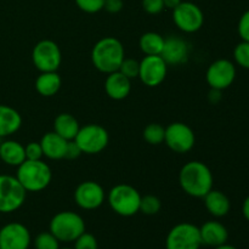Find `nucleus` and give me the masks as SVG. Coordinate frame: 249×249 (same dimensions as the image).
I'll return each mask as SVG.
<instances>
[{
    "instance_id": "1",
    "label": "nucleus",
    "mask_w": 249,
    "mask_h": 249,
    "mask_svg": "<svg viewBox=\"0 0 249 249\" xmlns=\"http://www.w3.org/2000/svg\"><path fill=\"white\" fill-rule=\"evenodd\" d=\"M213 173L208 165L199 160H191L181 168L179 184L184 192L195 198H203L213 189Z\"/></svg>"
},
{
    "instance_id": "2",
    "label": "nucleus",
    "mask_w": 249,
    "mask_h": 249,
    "mask_svg": "<svg viewBox=\"0 0 249 249\" xmlns=\"http://www.w3.org/2000/svg\"><path fill=\"white\" fill-rule=\"evenodd\" d=\"M125 58V51L121 41L114 36L100 39L91 50V61L97 71L109 74L119 70Z\"/></svg>"
},
{
    "instance_id": "3",
    "label": "nucleus",
    "mask_w": 249,
    "mask_h": 249,
    "mask_svg": "<svg viewBox=\"0 0 249 249\" xmlns=\"http://www.w3.org/2000/svg\"><path fill=\"white\" fill-rule=\"evenodd\" d=\"M16 178L27 192H39L50 185L53 173L50 167L41 160H26L17 167Z\"/></svg>"
},
{
    "instance_id": "4",
    "label": "nucleus",
    "mask_w": 249,
    "mask_h": 249,
    "mask_svg": "<svg viewBox=\"0 0 249 249\" xmlns=\"http://www.w3.org/2000/svg\"><path fill=\"white\" fill-rule=\"evenodd\" d=\"M107 199L112 211L121 216H133L140 212L141 195L130 185H116L108 192Z\"/></svg>"
},
{
    "instance_id": "5",
    "label": "nucleus",
    "mask_w": 249,
    "mask_h": 249,
    "mask_svg": "<svg viewBox=\"0 0 249 249\" xmlns=\"http://www.w3.org/2000/svg\"><path fill=\"white\" fill-rule=\"evenodd\" d=\"M50 232L60 242H74L85 232V221L74 212H60L51 219Z\"/></svg>"
},
{
    "instance_id": "6",
    "label": "nucleus",
    "mask_w": 249,
    "mask_h": 249,
    "mask_svg": "<svg viewBox=\"0 0 249 249\" xmlns=\"http://www.w3.org/2000/svg\"><path fill=\"white\" fill-rule=\"evenodd\" d=\"M27 191L16 177L0 175V213L9 214L23 206Z\"/></svg>"
},
{
    "instance_id": "7",
    "label": "nucleus",
    "mask_w": 249,
    "mask_h": 249,
    "mask_svg": "<svg viewBox=\"0 0 249 249\" xmlns=\"http://www.w3.org/2000/svg\"><path fill=\"white\" fill-rule=\"evenodd\" d=\"M32 61L40 73L57 72L62 61V53L55 41L45 39L36 43L33 48Z\"/></svg>"
},
{
    "instance_id": "8",
    "label": "nucleus",
    "mask_w": 249,
    "mask_h": 249,
    "mask_svg": "<svg viewBox=\"0 0 249 249\" xmlns=\"http://www.w3.org/2000/svg\"><path fill=\"white\" fill-rule=\"evenodd\" d=\"M74 141L83 153L96 155L107 147L109 141L108 131L99 124H88L79 129Z\"/></svg>"
},
{
    "instance_id": "9",
    "label": "nucleus",
    "mask_w": 249,
    "mask_h": 249,
    "mask_svg": "<svg viewBox=\"0 0 249 249\" xmlns=\"http://www.w3.org/2000/svg\"><path fill=\"white\" fill-rule=\"evenodd\" d=\"M201 246L199 228L190 223L173 226L165 240V249H199Z\"/></svg>"
},
{
    "instance_id": "10",
    "label": "nucleus",
    "mask_w": 249,
    "mask_h": 249,
    "mask_svg": "<svg viewBox=\"0 0 249 249\" xmlns=\"http://www.w3.org/2000/svg\"><path fill=\"white\" fill-rule=\"evenodd\" d=\"M173 21L180 31L195 33L204 23V14L201 7L191 1H181L173 10Z\"/></svg>"
},
{
    "instance_id": "11",
    "label": "nucleus",
    "mask_w": 249,
    "mask_h": 249,
    "mask_svg": "<svg viewBox=\"0 0 249 249\" xmlns=\"http://www.w3.org/2000/svg\"><path fill=\"white\" fill-rule=\"evenodd\" d=\"M164 142L168 147L177 153H186L195 146V133L187 124L175 122L165 128Z\"/></svg>"
},
{
    "instance_id": "12",
    "label": "nucleus",
    "mask_w": 249,
    "mask_h": 249,
    "mask_svg": "<svg viewBox=\"0 0 249 249\" xmlns=\"http://www.w3.org/2000/svg\"><path fill=\"white\" fill-rule=\"evenodd\" d=\"M236 66L230 60L220 58L209 65L206 73V80L211 89L221 91L232 85L236 79Z\"/></svg>"
},
{
    "instance_id": "13",
    "label": "nucleus",
    "mask_w": 249,
    "mask_h": 249,
    "mask_svg": "<svg viewBox=\"0 0 249 249\" xmlns=\"http://www.w3.org/2000/svg\"><path fill=\"white\" fill-rule=\"evenodd\" d=\"M167 72L168 65L160 55H148L140 61L139 78L146 87L155 88L162 84Z\"/></svg>"
},
{
    "instance_id": "14",
    "label": "nucleus",
    "mask_w": 249,
    "mask_h": 249,
    "mask_svg": "<svg viewBox=\"0 0 249 249\" xmlns=\"http://www.w3.org/2000/svg\"><path fill=\"white\" fill-rule=\"evenodd\" d=\"M32 237L21 223H9L0 229V249H28Z\"/></svg>"
},
{
    "instance_id": "15",
    "label": "nucleus",
    "mask_w": 249,
    "mask_h": 249,
    "mask_svg": "<svg viewBox=\"0 0 249 249\" xmlns=\"http://www.w3.org/2000/svg\"><path fill=\"white\" fill-rule=\"evenodd\" d=\"M105 191L99 182L84 181L74 191V201L84 211H94L105 202Z\"/></svg>"
},
{
    "instance_id": "16",
    "label": "nucleus",
    "mask_w": 249,
    "mask_h": 249,
    "mask_svg": "<svg viewBox=\"0 0 249 249\" xmlns=\"http://www.w3.org/2000/svg\"><path fill=\"white\" fill-rule=\"evenodd\" d=\"M189 53L190 48L186 40L179 38V36H172L165 38L164 46H163L160 56L167 65L178 66L187 62Z\"/></svg>"
},
{
    "instance_id": "17",
    "label": "nucleus",
    "mask_w": 249,
    "mask_h": 249,
    "mask_svg": "<svg viewBox=\"0 0 249 249\" xmlns=\"http://www.w3.org/2000/svg\"><path fill=\"white\" fill-rule=\"evenodd\" d=\"M199 235H201L202 245L213 248L226 243L229 238L228 229L223 224L215 220L206 221L199 228Z\"/></svg>"
},
{
    "instance_id": "18",
    "label": "nucleus",
    "mask_w": 249,
    "mask_h": 249,
    "mask_svg": "<svg viewBox=\"0 0 249 249\" xmlns=\"http://www.w3.org/2000/svg\"><path fill=\"white\" fill-rule=\"evenodd\" d=\"M105 91L112 100H124L131 91V82L119 71L112 72L105 80Z\"/></svg>"
},
{
    "instance_id": "19",
    "label": "nucleus",
    "mask_w": 249,
    "mask_h": 249,
    "mask_svg": "<svg viewBox=\"0 0 249 249\" xmlns=\"http://www.w3.org/2000/svg\"><path fill=\"white\" fill-rule=\"evenodd\" d=\"M39 142L43 148V155L49 160H58L66 157L68 141L56 134L55 131H49V133L44 134Z\"/></svg>"
},
{
    "instance_id": "20",
    "label": "nucleus",
    "mask_w": 249,
    "mask_h": 249,
    "mask_svg": "<svg viewBox=\"0 0 249 249\" xmlns=\"http://www.w3.org/2000/svg\"><path fill=\"white\" fill-rule=\"evenodd\" d=\"M22 125V117L18 111L7 105H0V140L14 135Z\"/></svg>"
},
{
    "instance_id": "21",
    "label": "nucleus",
    "mask_w": 249,
    "mask_h": 249,
    "mask_svg": "<svg viewBox=\"0 0 249 249\" xmlns=\"http://www.w3.org/2000/svg\"><path fill=\"white\" fill-rule=\"evenodd\" d=\"M204 206L208 211L209 214H212L215 218H223L228 215L231 208V202L229 197L224 192L219 190L212 189L206 196L203 197Z\"/></svg>"
},
{
    "instance_id": "22",
    "label": "nucleus",
    "mask_w": 249,
    "mask_h": 249,
    "mask_svg": "<svg viewBox=\"0 0 249 249\" xmlns=\"http://www.w3.org/2000/svg\"><path fill=\"white\" fill-rule=\"evenodd\" d=\"M0 160L10 167H18L26 160L24 146L15 140H5L0 142Z\"/></svg>"
},
{
    "instance_id": "23",
    "label": "nucleus",
    "mask_w": 249,
    "mask_h": 249,
    "mask_svg": "<svg viewBox=\"0 0 249 249\" xmlns=\"http://www.w3.org/2000/svg\"><path fill=\"white\" fill-rule=\"evenodd\" d=\"M80 126L77 118L70 113H61L53 121V131L67 141L74 140Z\"/></svg>"
},
{
    "instance_id": "24",
    "label": "nucleus",
    "mask_w": 249,
    "mask_h": 249,
    "mask_svg": "<svg viewBox=\"0 0 249 249\" xmlns=\"http://www.w3.org/2000/svg\"><path fill=\"white\" fill-rule=\"evenodd\" d=\"M62 79L57 72H43L36 80V89L41 96L50 97L58 92Z\"/></svg>"
},
{
    "instance_id": "25",
    "label": "nucleus",
    "mask_w": 249,
    "mask_h": 249,
    "mask_svg": "<svg viewBox=\"0 0 249 249\" xmlns=\"http://www.w3.org/2000/svg\"><path fill=\"white\" fill-rule=\"evenodd\" d=\"M164 41L165 38H163L160 34L156 33V32H147L140 36L139 46L146 56L160 55L163 46H164Z\"/></svg>"
},
{
    "instance_id": "26",
    "label": "nucleus",
    "mask_w": 249,
    "mask_h": 249,
    "mask_svg": "<svg viewBox=\"0 0 249 249\" xmlns=\"http://www.w3.org/2000/svg\"><path fill=\"white\" fill-rule=\"evenodd\" d=\"M142 135L146 142L150 143V145H160L162 142H164L165 128L158 123H151L143 129Z\"/></svg>"
},
{
    "instance_id": "27",
    "label": "nucleus",
    "mask_w": 249,
    "mask_h": 249,
    "mask_svg": "<svg viewBox=\"0 0 249 249\" xmlns=\"http://www.w3.org/2000/svg\"><path fill=\"white\" fill-rule=\"evenodd\" d=\"M162 208V203L158 197L153 196V195H146V196H141L140 201V212H142L146 215H155Z\"/></svg>"
},
{
    "instance_id": "28",
    "label": "nucleus",
    "mask_w": 249,
    "mask_h": 249,
    "mask_svg": "<svg viewBox=\"0 0 249 249\" xmlns=\"http://www.w3.org/2000/svg\"><path fill=\"white\" fill-rule=\"evenodd\" d=\"M34 248L36 249H60V241L49 231L41 232L34 240Z\"/></svg>"
},
{
    "instance_id": "29",
    "label": "nucleus",
    "mask_w": 249,
    "mask_h": 249,
    "mask_svg": "<svg viewBox=\"0 0 249 249\" xmlns=\"http://www.w3.org/2000/svg\"><path fill=\"white\" fill-rule=\"evenodd\" d=\"M236 63L245 70H249V41H241L233 50Z\"/></svg>"
},
{
    "instance_id": "30",
    "label": "nucleus",
    "mask_w": 249,
    "mask_h": 249,
    "mask_svg": "<svg viewBox=\"0 0 249 249\" xmlns=\"http://www.w3.org/2000/svg\"><path fill=\"white\" fill-rule=\"evenodd\" d=\"M119 72L125 75L129 79L139 78V71H140V62H138L134 58H124L119 67Z\"/></svg>"
},
{
    "instance_id": "31",
    "label": "nucleus",
    "mask_w": 249,
    "mask_h": 249,
    "mask_svg": "<svg viewBox=\"0 0 249 249\" xmlns=\"http://www.w3.org/2000/svg\"><path fill=\"white\" fill-rule=\"evenodd\" d=\"M75 4L87 14H96L104 9L105 0H75Z\"/></svg>"
},
{
    "instance_id": "32",
    "label": "nucleus",
    "mask_w": 249,
    "mask_h": 249,
    "mask_svg": "<svg viewBox=\"0 0 249 249\" xmlns=\"http://www.w3.org/2000/svg\"><path fill=\"white\" fill-rule=\"evenodd\" d=\"M97 240L94 235L89 232H83L77 240L74 241V248L73 249H97Z\"/></svg>"
},
{
    "instance_id": "33",
    "label": "nucleus",
    "mask_w": 249,
    "mask_h": 249,
    "mask_svg": "<svg viewBox=\"0 0 249 249\" xmlns=\"http://www.w3.org/2000/svg\"><path fill=\"white\" fill-rule=\"evenodd\" d=\"M24 152H26V160H41L44 156L40 142H36V141L27 143V146H24Z\"/></svg>"
},
{
    "instance_id": "34",
    "label": "nucleus",
    "mask_w": 249,
    "mask_h": 249,
    "mask_svg": "<svg viewBox=\"0 0 249 249\" xmlns=\"http://www.w3.org/2000/svg\"><path fill=\"white\" fill-rule=\"evenodd\" d=\"M238 36H241L243 41H249V10L243 12L241 16L240 21H238L237 26Z\"/></svg>"
},
{
    "instance_id": "35",
    "label": "nucleus",
    "mask_w": 249,
    "mask_h": 249,
    "mask_svg": "<svg viewBox=\"0 0 249 249\" xmlns=\"http://www.w3.org/2000/svg\"><path fill=\"white\" fill-rule=\"evenodd\" d=\"M142 7L147 14L158 15L164 9L163 0H142Z\"/></svg>"
},
{
    "instance_id": "36",
    "label": "nucleus",
    "mask_w": 249,
    "mask_h": 249,
    "mask_svg": "<svg viewBox=\"0 0 249 249\" xmlns=\"http://www.w3.org/2000/svg\"><path fill=\"white\" fill-rule=\"evenodd\" d=\"M82 153H83L82 150H80V147L77 145V142H75L74 140L68 141L65 158H67V160H75V158L79 157Z\"/></svg>"
},
{
    "instance_id": "37",
    "label": "nucleus",
    "mask_w": 249,
    "mask_h": 249,
    "mask_svg": "<svg viewBox=\"0 0 249 249\" xmlns=\"http://www.w3.org/2000/svg\"><path fill=\"white\" fill-rule=\"evenodd\" d=\"M124 6L123 0H105L104 9L109 14H118Z\"/></svg>"
},
{
    "instance_id": "38",
    "label": "nucleus",
    "mask_w": 249,
    "mask_h": 249,
    "mask_svg": "<svg viewBox=\"0 0 249 249\" xmlns=\"http://www.w3.org/2000/svg\"><path fill=\"white\" fill-rule=\"evenodd\" d=\"M181 1L182 0H163V4H164V9L174 10Z\"/></svg>"
},
{
    "instance_id": "39",
    "label": "nucleus",
    "mask_w": 249,
    "mask_h": 249,
    "mask_svg": "<svg viewBox=\"0 0 249 249\" xmlns=\"http://www.w3.org/2000/svg\"><path fill=\"white\" fill-rule=\"evenodd\" d=\"M242 214L246 218V220L249 221V196L245 199L242 204Z\"/></svg>"
},
{
    "instance_id": "40",
    "label": "nucleus",
    "mask_w": 249,
    "mask_h": 249,
    "mask_svg": "<svg viewBox=\"0 0 249 249\" xmlns=\"http://www.w3.org/2000/svg\"><path fill=\"white\" fill-rule=\"evenodd\" d=\"M214 249H237V248L233 247V246L231 245H228V243H224V245L219 246V247H215Z\"/></svg>"
},
{
    "instance_id": "41",
    "label": "nucleus",
    "mask_w": 249,
    "mask_h": 249,
    "mask_svg": "<svg viewBox=\"0 0 249 249\" xmlns=\"http://www.w3.org/2000/svg\"><path fill=\"white\" fill-rule=\"evenodd\" d=\"M60 249H73V248H60Z\"/></svg>"
},
{
    "instance_id": "42",
    "label": "nucleus",
    "mask_w": 249,
    "mask_h": 249,
    "mask_svg": "<svg viewBox=\"0 0 249 249\" xmlns=\"http://www.w3.org/2000/svg\"><path fill=\"white\" fill-rule=\"evenodd\" d=\"M0 142H1V141H0Z\"/></svg>"
}]
</instances>
